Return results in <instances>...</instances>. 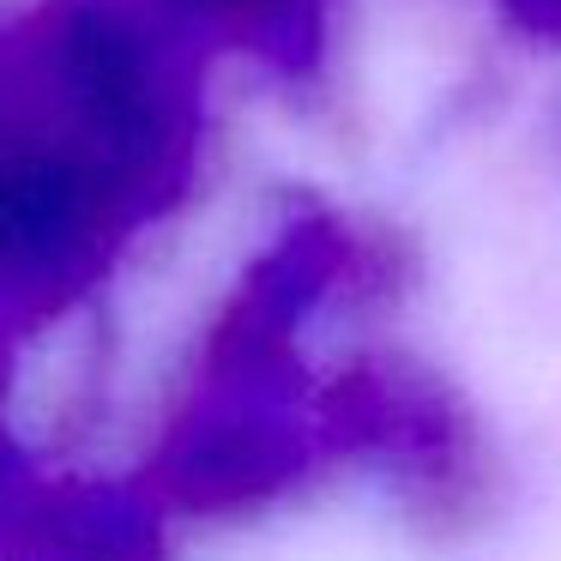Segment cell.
Listing matches in <instances>:
<instances>
[{"label": "cell", "instance_id": "6da1fadb", "mask_svg": "<svg viewBox=\"0 0 561 561\" xmlns=\"http://www.w3.org/2000/svg\"><path fill=\"white\" fill-rule=\"evenodd\" d=\"M351 440L392 465L423 501L428 513H465L483 501L489 483V453L471 435V416L447 399V392L423 387V380H363L351 404H344Z\"/></svg>", "mask_w": 561, "mask_h": 561}, {"label": "cell", "instance_id": "7a4b0ae2", "mask_svg": "<svg viewBox=\"0 0 561 561\" xmlns=\"http://www.w3.org/2000/svg\"><path fill=\"white\" fill-rule=\"evenodd\" d=\"M513 13H519L531 31H549V37H561V0H513Z\"/></svg>", "mask_w": 561, "mask_h": 561}]
</instances>
